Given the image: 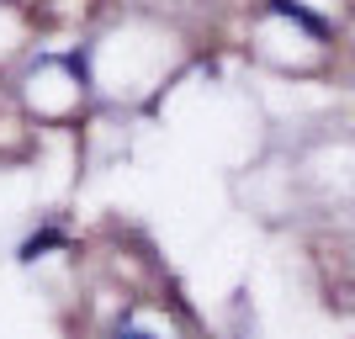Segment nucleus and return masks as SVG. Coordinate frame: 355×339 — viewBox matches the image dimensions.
I'll return each mask as SVG.
<instances>
[{"instance_id": "f03ea898", "label": "nucleus", "mask_w": 355, "mask_h": 339, "mask_svg": "<svg viewBox=\"0 0 355 339\" xmlns=\"http://www.w3.org/2000/svg\"><path fill=\"white\" fill-rule=\"evenodd\" d=\"M69 238H64V228H37V234L21 244V260H37V254H48V250H64Z\"/></svg>"}, {"instance_id": "7ed1b4c3", "label": "nucleus", "mask_w": 355, "mask_h": 339, "mask_svg": "<svg viewBox=\"0 0 355 339\" xmlns=\"http://www.w3.org/2000/svg\"><path fill=\"white\" fill-rule=\"evenodd\" d=\"M64 69H69L74 80H80V85H85V80H90V64L80 59V53H69V59H64Z\"/></svg>"}, {"instance_id": "f257e3e1", "label": "nucleus", "mask_w": 355, "mask_h": 339, "mask_svg": "<svg viewBox=\"0 0 355 339\" xmlns=\"http://www.w3.org/2000/svg\"><path fill=\"white\" fill-rule=\"evenodd\" d=\"M270 11L276 16H286V21H297V27L308 32V37H329V21L318 11H308L302 0H270Z\"/></svg>"}, {"instance_id": "20e7f679", "label": "nucleus", "mask_w": 355, "mask_h": 339, "mask_svg": "<svg viewBox=\"0 0 355 339\" xmlns=\"http://www.w3.org/2000/svg\"><path fill=\"white\" fill-rule=\"evenodd\" d=\"M117 339H154V334H144V329H122Z\"/></svg>"}]
</instances>
